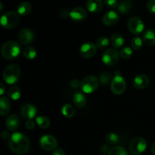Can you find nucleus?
Returning <instances> with one entry per match:
<instances>
[{
    "mask_svg": "<svg viewBox=\"0 0 155 155\" xmlns=\"http://www.w3.org/2000/svg\"><path fill=\"white\" fill-rule=\"evenodd\" d=\"M120 54L115 48H107L101 56V60L104 64L107 66H114L118 62Z\"/></svg>",
    "mask_w": 155,
    "mask_h": 155,
    "instance_id": "nucleus-8",
    "label": "nucleus"
},
{
    "mask_svg": "<svg viewBox=\"0 0 155 155\" xmlns=\"http://www.w3.org/2000/svg\"><path fill=\"white\" fill-rule=\"evenodd\" d=\"M8 147L11 151L18 154H24L30 148V142L25 135L21 133H15L8 140Z\"/></svg>",
    "mask_w": 155,
    "mask_h": 155,
    "instance_id": "nucleus-1",
    "label": "nucleus"
},
{
    "mask_svg": "<svg viewBox=\"0 0 155 155\" xmlns=\"http://www.w3.org/2000/svg\"><path fill=\"white\" fill-rule=\"evenodd\" d=\"M36 123L40 128L46 129L50 126V120L48 117L39 116L36 118Z\"/></svg>",
    "mask_w": 155,
    "mask_h": 155,
    "instance_id": "nucleus-29",
    "label": "nucleus"
},
{
    "mask_svg": "<svg viewBox=\"0 0 155 155\" xmlns=\"http://www.w3.org/2000/svg\"><path fill=\"white\" fill-rule=\"evenodd\" d=\"M101 151H102L103 153L108 152V151H110V149H109V146L107 145V144H102L101 146Z\"/></svg>",
    "mask_w": 155,
    "mask_h": 155,
    "instance_id": "nucleus-41",
    "label": "nucleus"
},
{
    "mask_svg": "<svg viewBox=\"0 0 155 155\" xmlns=\"http://www.w3.org/2000/svg\"><path fill=\"white\" fill-rule=\"evenodd\" d=\"M71 86L74 89H77L79 86H80V83L77 80H73L71 82Z\"/></svg>",
    "mask_w": 155,
    "mask_h": 155,
    "instance_id": "nucleus-40",
    "label": "nucleus"
},
{
    "mask_svg": "<svg viewBox=\"0 0 155 155\" xmlns=\"http://www.w3.org/2000/svg\"><path fill=\"white\" fill-rule=\"evenodd\" d=\"M108 155H128L127 150L120 146H116L110 148Z\"/></svg>",
    "mask_w": 155,
    "mask_h": 155,
    "instance_id": "nucleus-32",
    "label": "nucleus"
},
{
    "mask_svg": "<svg viewBox=\"0 0 155 155\" xmlns=\"http://www.w3.org/2000/svg\"><path fill=\"white\" fill-rule=\"evenodd\" d=\"M109 44H110V40L108 39V38H107L106 36H101L97 39L95 45L97 48L103 49V48H107Z\"/></svg>",
    "mask_w": 155,
    "mask_h": 155,
    "instance_id": "nucleus-31",
    "label": "nucleus"
},
{
    "mask_svg": "<svg viewBox=\"0 0 155 155\" xmlns=\"http://www.w3.org/2000/svg\"><path fill=\"white\" fill-rule=\"evenodd\" d=\"M127 27H128L130 33L136 35V36H138L143 32L144 29H145V24L139 18L133 17L129 20Z\"/></svg>",
    "mask_w": 155,
    "mask_h": 155,
    "instance_id": "nucleus-9",
    "label": "nucleus"
},
{
    "mask_svg": "<svg viewBox=\"0 0 155 155\" xmlns=\"http://www.w3.org/2000/svg\"><path fill=\"white\" fill-rule=\"evenodd\" d=\"M88 16L86 9L82 7H76L69 12V17L73 21L77 23L83 22Z\"/></svg>",
    "mask_w": 155,
    "mask_h": 155,
    "instance_id": "nucleus-12",
    "label": "nucleus"
},
{
    "mask_svg": "<svg viewBox=\"0 0 155 155\" xmlns=\"http://www.w3.org/2000/svg\"><path fill=\"white\" fill-rule=\"evenodd\" d=\"M35 126H36V123L33 120H27L25 124V127L27 130H33L35 128Z\"/></svg>",
    "mask_w": 155,
    "mask_h": 155,
    "instance_id": "nucleus-37",
    "label": "nucleus"
},
{
    "mask_svg": "<svg viewBox=\"0 0 155 155\" xmlns=\"http://www.w3.org/2000/svg\"><path fill=\"white\" fill-rule=\"evenodd\" d=\"M151 152H152V154L155 155V142L153 143L152 146H151Z\"/></svg>",
    "mask_w": 155,
    "mask_h": 155,
    "instance_id": "nucleus-43",
    "label": "nucleus"
},
{
    "mask_svg": "<svg viewBox=\"0 0 155 155\" xmlns=\"http://www.w3.org/2000/svg\"><path fill=\"white\" fill-rule=\"evenodd\" d=\"M120 57H121L124 59H128L133 55V49L132 48L128 46L123 47L121 48L120 51H119Z\"/></svg>",
    "mask_w": 155,
    "mask_h": 155,
    "instance_id": "nucleus-33",
    "label": "nucleus"
},
{
    "mask_svg": "<svg viewBox=\"0 0 155 155\" xmlns=\"http://www.w3.org/2000/svg\"><path fill=\"white\" fill-rule=\"evenodd\" d=\"M143 40L139 36H135L131 41V47L133 50H139L142 47Z\"/></svg>",
    "mask_w": 155,
    "mask_h": 155,
    "instance_id": "nucleus-34",
    "label": "nucleus"
},
{
    "mask_svg": "<svg viewBox=\"0 0 155 155\" xmlns=\"http://www.w3.org/2000/svg\"><path fill=\"white\" fill-rule=\"evenodd\" d=\"M73 103L74 105L79 108H82L86 104V98L81 92H77L73 97Z\"/></svg>",
    "mask_w": 155,
    "mask_h": 155,
    "instance_id": "nucleus-23",
    "label": "nucleus"
},
{
    "mask_svg": "<svg viewBox=\"0 0 155 155\" xmlns=\"http://www.w3.org/2000/svg\"><path fill=\"white\" fill-rule=\"evenodd\" d=\"M23 55L27 60H33L36 57V50L33 47L28 46L24 49Z\"/></svg>",
    "mask_w": 155,
    "mask_h": 155,
    "instance_id": "nucleus-26",
    "label": "nucleus"
},
{
    "mask_svg": "<svg viewBox=\"0 0 155 155\" xmlns=\"http://www.w3.org/2000/svg\"><path fill=\"white\" fill-rule=\"evenodd\" d=\"M32 10V5L28 2H22L18 7V14L21 16H27Z\"/></svg>",
    "mask_w": 155,
    "mask_h": 155,
    "instance_id": "nucleus-24",
    "label": "nucleus"
},
{
    "mask_svg": "<svg viewBox=\"0 0 155 155\" xmlns=\"http://www.w3.org/2000/svg\"><path fill=\"white\" fill-rule=\"evenodd\" d=\"M110 42L115 49H119V48H122L124 45V39L122 35L120 33H114L110 37Z\"/></svg>",
    "mask_w": 155,
    "mask_h": 155,
    "instance_id": "nucleus-21",
    "label": "nucleus"
},
{
    "mask_svg": "<svg viewBox=\"0 0 155 155\" xmlns=\"http://www.w3.org/2000/svg\"><path fill=\"white\" fill-rule=\"evenodd\" d=\"M86 7L91 13H99L103 8L102 0H87Z\"/></svg>",
    "mask_w": 155,
    "mask_h": 155,
    "instance_id": "nucleus-18",
    "label": "nucleus"
},
{
    "mask_svg": "<svg viewBox=\"0 0 155 155\" xmlns=\"http://www.w3.org/2000/svg\"><path fill=\"white\" fill-rule=\"evenodd\" d=\"M117 10L122 15L128 14L133 8V2L131 0H122L118 4Z\"/></svg>",
    "mask_w": 155,
    "mask_h": 155,
    "instance_id": "nucleus-20",
    "label": "nucleus"
},
{
    "mask_svg": "<svg viewBox=\"0 0 155 155\" xmlns=\"http://www.w3.org/2000/svg\"><path fill=\"white\" fill-rule=\"evenodd\" d=\"M150 80L146 74H141L135 77L133 81V85L136 89H144L147 88L149 85Z\"/></svg>",
    "mask_w": 155,
    "mask_h": 155,
    "instance_id": "nucleus-14",
    "label": "nucleus"
},
{
    "mask_svg": "<svg viewBox=\"0 0 155 155\" xmlns=\"http://www.w3.org/2000/svg\"><path fill=\"white\" fill-rule=\"evenodd\" d=\"M61 113L66 117L71 118L72 117H74V114H75V110L72 107V105H71L69 104H65L62 107Z\"/></svg>",
    "mask_w": 155,
    "mask_h": 155,
    "instance_id": "nucleus-27",
    "label": "nucleus"
},
{
    "mask_svg": "<svg viewBox=\"0 0 155 155\" xmlns=\"http://www.w3.org/2000/svg\"><path fill=\"white\" fill-rule=\"evenodd\" d=\"M36 114H37V110L33 104H27L23 106L21 108V115L27 120L34 119Z\"/></svg>",
    "mask_w": 155,
    "mask_h": 155,
    "instance_id": "nucleus-16",
    "label": "nucleus"
},
{
    "mask_svg": "<svg viewBox=\"0 0 155 155\" xmlns=\"http://www.w3.org/2000/svg\"><path fill=\"white\" fill-rule=\"evenodd\" d=\"M126 88L127 83L125 79L121 76L120 71H116L114 77L110 83V90L115 95H121L125 92Z\"/></svg>",
    "mask_w": 155,
    "mask_h": 155,
    "instance_id": "nucleus-5",
    "label": "nucleus"
},
{
    "mask_svg": "<svg viewBox=\"0 0 155 155\" xmlns=\"http://www.w3.org/2000/svg\"><path fill=\"white\" fill-rule=\"evenodd\" d=\"M18 41L24 45H28L34 40V33L30 29L24 28L18 33Z\"/></svg>",
    "mask_w": 155,
    "mask_h": 155,
    "instance_id": "nucleus-13",
    "label": "nucleus"
},
{
    "mask_svg": "<svg viewBox=\"0 0 155 155\" xmlns=\"http://www.w3.org/2000/svg\"><path fill=\"white\" fill-rule=\"evenodd\" d=\"M142 40L148 46L155 45V31L151 29H148L144 33Z\"/></svg>",
    "mask_w": 155,
    "mask_h": 155,
    "instance_id": "nucleus-19",
    "label": "nucleus"
},
{
    "mask_svg": "<svg viewBox=\"0 0 155 155\" xmlns=\"http://www.w3.org/2000/svg\"><path fill=\"white\" fill-rule=\"evenodd\" d=\"M99 80L95 76L89 75L84 77L80 83V88L84 93L90 94L95 92L99 86Z\"/></svg>",
    "mask_w": 155,
    "mask_h": 155,
    "instance_id": "nucleus-6",
    "label": "nucleus"
},
{
    "mask_svg": "<svg viewBox=\"0 0 155 155\" xmlns=\"http://www.w3.org/2000/svg\"><path fill=\"white\" fill-rule=\"evenodd\" d=\"M5 87L2 83H0V95H3L5 93Z\"/></svg>",
    "mask_w": 155,
    "mask_h": 155,
    "instance_id": "nucleus-42",
    "label": "nucleus"
},
{
    "mask_svg": "<svg viewBox=\"0 0 155 155\" xmlns=\"http://www.w3.org/2000/svg\"><path fill=\"white\" fill-rule=\"evenodd\" d=\"M21 51V46L18 42L8 41L1 48V54L7 60H12L18 57Z\"/></svg>",
    "mask_w": 155,
    "mask_h": 155,
    "instance_id": "nucleus-2",
    "label": "nucleus"
},
{
    "mask_svg": "<svg viewBox=\"0 0 155 155\" xmlns=\"http://www.w3.org/2000/svg\"><path fill=\"white\" fill-rule=\"evenodd\" d=\"M106 142H107L108 145H116L119 142L120 138L118 136L117 134H116L115 133H109L106 135L105 137Z\"/></svg>",
    "mask_w": 155,
    "mask_h": 155,
    "instance_id": "nucleus-30",
    "label": "nucleus"
},
{
    "mask_svg": "<svg viewBox=\"0 0 155 155\" xmlns=\"http://www.w3.org/2000/svg\"><path fill=\"white\" fill-rule=\"evenodd\" d=\"M39 145L45 151H52L58 146V141L51 135H45L40 138Z\"/></svg>",
    "mask_w": 155,
    "mask_h": 155,
    "instance_id": "nucleus-10",
    "label": "nucleus"
},
{
    "mask_svg": "<svg viewBox=\"0 0 155 155\" xmlns=\"http://www.w3.org/2000/svg\"><path fill=\"white\" fill-rule=\"evenodd\" d=\"M2 9H3V5H2V3L0 2V12H1L2 11Z\"/></svg>",
    "mask_w": 155,
    "mask_h": 155,
    "instance_id": "nucleus-44",
    "label": "nucleus"
},
{
    "mask_svg": "<svg viewBox=\"0 0 155 155\" xmlns=\"http://www.w3.org/2000/svg\"><path fill=\"white\" fill-rule=\"evenodd\" d=\"M8 95L12 100H18L21 96V89L16 86H11L8 90Z\"/></svg>",
    "mask_w": 155,
    "mask_h": 155,
    "instance_id": "nucleus-25",
    "label": "nucleus"
},
{
    "mask_svg": "<svg viewBox=\"0 0 155 155\" xmlns=\"http://www.w3.org/2000/svg\"><path fill=\"white\" fill-rule=\"evenodd\" d=\"M104 3L106 5V7L111 9L117 8L118 4H119L117 0H104Z\"/></svg>",
    "mask_w": 155,
    "mask_h": 155,
    "instance_id": "nucleus-35",
    "label": "nucleus"
},
{
    "mask_svg": "<svg viewBox=\"0 0 155 155\" xmlns=\"http://www.w3.org/2000/svg\"><path fill=\"white\" fill-rule=\"evenodd\" d=\"M20 18L18 13L15 12H8L5 13L0 18V24L7 30L15 28L19 24Z\"/></svg>",
    "mask_w": 155,
    "mask_h": 155,
    "instance_id": "nucleus-4",
    "label": "nucleus"
},
{
    "mask_svg": "<svg viewBox=\"0 0 155 155\" xmlns=\"http://www.w3.org/2000/svg\"><path fill=\"white\" fill-rule=\"evenodd\" d=\"M21 76V69L17 64H10L3 71V80L6 83L13 85L18 81Z\"/></svg>",
    "mask_w": 155,
    "mask_h": 155,
    "instance_id": "nucleus-3",
    "label": "nucleus"
},
{
    "mask_svg": "<svg viewBox=\"0 0 155 155\" xmlns=\"http://www.w3.org/2000/svg\"><path fill=\"white\" fill-rule=\"evenodd\" d=\"M21 121H20L19 117L17 114H11L8 117L5 121L6 128L10 131H15L19 127Z\"/></svg>",
    "mask_w": 155,
    "mask_h": 155,
    "instance_id": "nucleus-17",
    "label": "nucleus"
},
{
    "mask_svg": "<svg viewBox=\"0 0 155 155\" xmlns=\"http://www.w3.org/2000/svg\"><path fill=\"white\" fill-rule=\"evenodd\" d=\"M119 21V15L114 11H109L104 15L102 18V23L105 26H113Z\"/></svg>",
    "mask_w": 155,
    "mask_h": 155,
    "instance_id": "nucleus-15",
    "label": "nucleus"
},
{
    "mask_svg": "<svg viewBox=\"0 0 155 155\" xmlns=\"http://www.w3.org/2000/svg\"><path fill=\"white\" fill-rule=\"evenodd\" d=\"M11 110V102L5 97H0V115L5 116Z\"/></svg>",
    "mask_w": 155,
    "mask_h": 155,
    "instance_id": "nucleus-22",
    "label": "nucleus"
},
{
    "mask_svg": "<svg viewBox=\"0 0 155 155\" xmlns=\"http://www.w3.org/2000/svg\"><path fill=\"white\" fill-rule=\"evenodd\" d=\"M112 74L109 72H103L102 74H100V77L98 80L99 83L102 86H107L108 83H111L112 81Z\"/></svg>",
    "mask_w": 155,
    "mask_h": 155,
    "instance_id": "nucleus-28",
    "label": "nucleus"
},
{
    "mask_svg": "<svg viewBox=\"0 0 155 155\" xmlns=\"http://www.w3.org/2000/svg\"><path fill=\"white\" fill-rule=\"evenodd\" d=\"M11 136H12V135H10V133L8 131H2L1 133V137L2 138V139H6V140H9L11 138Z\"/></svg>",
    "mask_w": 155,
    "mask_h": 155,
    "instance_id": "nucleus-38",
    "label": "nucleus"
},
{
    "mask_svg": "<svg viewBox=\"0 0 155 155\" xmlns=\"http://www.w3.org/2000/svg\"><path fill=\"white\" fill-rule=\"evenodd\" d=\"M52 155H65V152L62 148H55L53 151Z\"/></svg>",
    "mask_w": 155,
    "mask_h": 155,
    "instance_id": "nucleus-39",
    "label": "nucleus"
},
{
    "mask_svg": "<svg viewBox=\"0 0 155 155\" xmlns=\"http://www.w3.org/2000/svg\"><path fill=\"white\" fill-rule=\"evenodd\" d=\"M96 45L91 42H86L80 46L79 53L84 58H90L96 54Z\"/></svg>",
    "mask_w": 155,
    "mask_h": 155,
    "instance_id": "nucleus-11",
    "label": "nucleus"
},
{
    "mask_svg": "<svg viewBox=\"0 0 155 155\" xmlns=\"http://www.w3.org/2000/svg\"><path fill=\"white\" fill-rule=\"evenodd\" d=\"M147 148V142L144 138H134L129 145V151L132 155H139Z\"/></svg>",
    "mask_w": 155,
    "mask_h": 155,
    "instance_id": "nucleus-7",
    "label": "nucleus"
},
{
    "mask_svg": "<svg viewBox=\"0 0 155 155\" xmlns=\"http://www.w3.org/2000/svg\"><path fill=\"white\" fill-rule=\"evenodd\" d=\"M147 9L151 14H155V0H149L147 3Z\"/></svg>",
    "mask_w": 155,
    "mask_h": 155,
    "instance_id": "nucleus-36",
    "label": "nucleus"
}]
</instances>
